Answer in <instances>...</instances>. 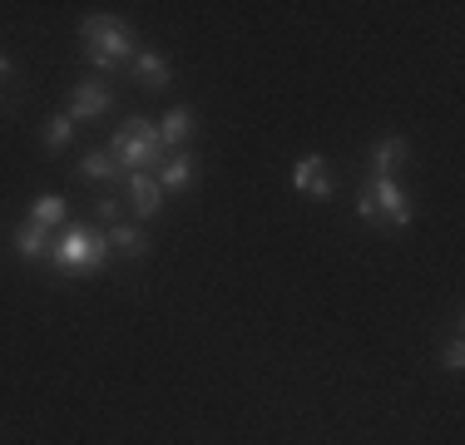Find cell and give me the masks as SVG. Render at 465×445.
<instances>
[{
  "label": "cell",
  "mask_w": 465,
  "mask_h": 445,
  "mask_svg": "<svg viewBox=\"0 0 465 445\" xmlns=\"http://www.w3.org/2000/svg\"><path fill=\"white\" fill-rule=\"evenodd\" d=\"M193 173H198V159L193 153H169V159H163V169H159V188L163 193H183L188 183H193Z\"/></svg>",
  "instance_id": "9"
},
{
  "label": "cell",
  "mask_w": 465,
  "mask_h": 445,
  "mask_svg": "<svg viewBox=\"0 0 465 445\" xmlns=\"http://www.w3.org/2000/svg\"><path fill=\"white\" fill-rule=\"evenodd\" d=\"M406 163V139H376L371 143V173L376 178H396V169Z\"/></svg>",
  "instance_id": "12"
},
{
  "label": "cell",
  "mask_w": 465,
  "mask_h": 445,
  "mask_svg": "<svg viewBox=\"0 0 465 445\" xmlns=\"http://www.w3.org/2000/svg\"><path fill=\"white\" fill-rule=\"evenodd\" d=\"M129 203H134L139 218H159V213H163V188H159V178L129 173Z\"/></svg>",
  "instance_id": "7"
},
{
  "label": "cell",
  "mask_w": 465,
  "mask_h": 445,
  "mask_svg": "<svg viewBox=\"0 0 465 445\" xmlns=\"http://www.w3.org/2000/svg\"><path fill=\"white\" fill-rule=\"evenodd\" d=\"M54 242L45 238V228H35V222H25V228L15 232V258L20 262H45Z\"/></svg>",
  "instance_id": "13"
},
{
  "label": "cell",
  "mask_w": 465,
  "mask_h": 445,
  "mask_svg": "<svg viewBox=\"0 0 465 445\" xmlns=\"http://www.w3.org/2000/svg\"><path fill=\"white\" fill-rule=\"evenodd\" d=\"M129 74H134L143 89H169V60H163L159 50H139L134 60H129Z\"/></svg>",
  "instance_id": "8"
},
{
  "label": "cell",
  "mask_w": 465,
  "mask_h": 445,
  "mask_svg": "<svg viewBox=\"0 0 465 445\" xmlns=\"http://www.w3.org/2000/svg\"><path fill=\"white\" fill-rule=\"evenodd\" d=\"M292 188H297V193H307V198H317V203H327V198H331V173H327V159H322V153H307V159H297Z\"/></svg>",
  "instance_id": "5"
},
{
  "label": "cell",
  "mask_w": 465,
  "mask_h": 445,
  "mask_svg": "<svg viewBox=\"0 0 465 445\" xmlns=\"http://www.w3.org/2000/svg\"><path fill=\"white\" fill-rule=\"evenodd\" d=\"M188 134H193V109H188V104L169 109V114H163V124H159V149H173V153H183Z\"/></svg>",
  "instance_id": "10"
},
{
  "label": "cell",
  "mask_w": 465,
  "mask_h": 445,
  "mask_svg": "<svg viewBox=\"0 0 465 445\" xmlns=\"http://www.w3.org/2000/svg\"><path fill=\"white\" fill-rule=\"evenodd\" d=\"M10 70H15V64H10L5 54H0V80H10Z\"/></svg>",
  "instance_id": "20"
},
{
  "label": "cell",
  "mask_w": 465,
  "mask_h": 445,
  "mask_svg": "<svg viewBox=\"0 0 465 445\" xmlns=\"http://www.w3.org/2000/svg\"><path fill=\"white\" fill-rule=\"evenodd\" d=\"M114 163H124L129 173H143L149 163H159V124H149V119H124V129L114 134Z\"/></svg>",
  "instance_id": "3"
},
{
  "label": "cell",
  "mask_w": 465,
  "mask_h": 445,
  "mask_svg": "<svg viewBox=\"0 0 465 445\" xmlns=\"http://www.w3.org/2000/svg\"><path fill=\"white\" fill-rule=\"evenodd\" d=\"M80 44H84V54H90V64L94 70H119V64H129L134 60V30L124 25V20H114V15H84L80 20Z\"/></svg>",
  "instance_id": "1"
},
{
  "label": "cell",
  "mask_w": 465,
  "mask_h": 445,
  "mask_svg": "<svg viewBox=\"0 0 465 445\" xmlns=\"http://www.w3.org/2000/svg\"><path fill=\"white\" fill-rule=\"evenodd\" d=\"M40 139H45V149H50V153H60L64 143L74 139V119H70V114H54L50 124H45V134H40Z\"/></svg>",
  "instance_id": "16"
},
{
  "label": "cell",
  "mask_w": 465,
  "mask_h": 445,
  "mask_svg": "<svg viewBox=\"0 0 465 445\" xmlns=\"http://www.w3.org/2000/svg\"><path fill=\"white\" fill-rule=\"evenodd\" d=\"M357 218H361V222H376V203H371V193H361V198H357Z\"/></svg>",
  "instance_id": "19"
},
{
  "label": "cell",
  "mask_w": 465,
  "mask_h": 445,
  "mask_svg": "<svg viewBox=\"0 0 465 445\" xmlns=\"http://www.w3.org/2000/svg\"><path fill=\"white\" fill-rule=\"evenodd\" d=\"M104 109H109V89L90 80V84H80L74 89V99H70V109L64 114L74 119V124H90V119H104Z\"/></svg>",
  "instance_id": "6"
},
{
  "label": "cell",
  "mask_w": 465,
  "mask_h": 445,
  "mask_svg": "<svg viewBox=\"0 0 465 445\" xmlns=\"http://www.w3.org/2000/svg\"><path fill=\"white\" fill-rule=\"evenodd\" d=\"M104 242H109V252H119V258H129V262H139L143 252H149V238H143L134 222H114V228L104 232Z\"/></svg>",
  "instance_id": "11"
},
{
  "label": "cell",
  "mask_w": 465,
  "mask_h": 445,
  "mask_svg": "<svg viewBox=\"0 0 465 445\" xmlns=\"http://www.w3.org/2000/svg\"><path fill=\"white\" fill-rule=\"evenodd\" d=\"M94 213L104 218L109 228H114V222H119V198H114V193H104V198H99V203H94Z\"/></svg>",
  "instance_id": "18"
},
{
  "label": "cell",
  "mask_w": 465,
  "mask_h": 445,
  "mask_svg": "<svg viewBox=\"0 0 465 445\" xmlns=\"http://www.w3.org/2000/svg\"><path fill=\"white\" fill-rule=\"evenodd\" d=\"M30 222H35V228H54V222H64V198L60 193H35V198H30Z\"/></svg>",
  "instance_id": "14"
},
{
  "label": "cell",
  "mask_w": 465,
  "mask_h": 445,
  "mask_svg": "<svg viewBox=\"0 0 465 445\" xmlns=\"http://www.w3.org/2000/svg\"><path fill=\"white\" fill-rule=\"evenodd\" d=\"M371 203H376V228H411V198H406V188L396 183V178H376L367 183Z\"/></svg>",
  "instance_id": "4"
},
{
  "label": "cell",
  "mask_w": 465,
  "mask_h": 445,
  "mask_svg": "<svg viewBox=\"0 0 465 445\" xmlns=\"http://www.w3.org/2000/svg\"><path fill=\"white\" fill-rule=\"evenodd\" d=\"M84 178H94V183H114L119 178V163H114V153H104V149H94V153H84Z\"/></svg>",
  "instance_id": "15"
},
{
  "label": "cell",
  "mask_w": 465,
  "mask_h": 445,
  "mask_svg": "<svg viewBox=\"0 0 465 445\" xmlns=\"http://www.w3.org/2000/svg\"><path fill=\"white\" fill-rule=\"evenodd\" d=\"M50 262L60 272H74V277H94L99 267L109 262V242L99 228H64L60 242L50 248Z\"/></svg>",
  "instance_id": "2"
},
{
  "label": "cell",
  "mask_w": 465,
  "mask_h": 445,
  "mask_svg": "<svg viewBox=\"0 0 465 445\" xmlns=\"http://www.w3.org/2000/svg\"><path fill=\"white\" fill-rule=\"evenodd\" d=\"M440 366H446V371H460V366H465V341H460V337L446 341V351H440Z\"/></svg>",
  "instance_id": "17"
}]
</instances>
